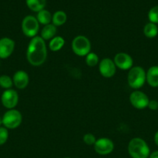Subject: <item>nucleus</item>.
Listing matches in <instances>:
<instances>
[{
  "label": "nucleus",
  "instance_id": "6",
  "mask_svg": "<svg viewBox=\"0 0 158 158\" xmlns=\"http://www.w3.org/2000/svg\"><path fill=\"white\" fill-rule=\"evenodd\" d=\"M21 29L26 37L32 39L37 36L40 29V23L33 15H26L22 21Z\"/></svg>",
  "mask_w": 158,
  "mask_h": 158
},
{
  "label": "nucleus",
  "instance_id": "27",
  "mask_svg": "<svg viewBox=\"0 0 158 158\" xmlns=\"http://www.w3.org/2000/svg\"><path fill=\"white\" fill-rule=\"evenodd\" d=\"M149 158H158V151H153V152L150 153Z\"/></svg>",
  "mask_w": 158,
  "mask_h": 158
},
{
  "label": "nucleus",
  "instance_id": "19",
  "mask_svg": "<svg viewBox=\"0 0 158 158\" xmlns=\"http://www.w3.org/2000/svg\"><path fill=\"white\" fill-rule=\"evenodd\" d=\"M67 19H68L67 14L64 11H57L52 15V24L54 25L56 27L63 26L67 22Z\"/></svg>",
  "mask_w": 158,
  "mask_h": 158
},
{
  "label": "nucleus",
  "instance_id": "14",
  "mask_svg": "<svg viewBox=\"0 0 158 158\" xmlns=\"http://www.w3.org/2000/svg\"><path fill=\"white\" fill-rule=\"evenodd\" d=\"M146 80L151 87H158V66H150L146 72Z\"/></svg>",
  "mask_w": 158,
  "mask_h": 158
},
{
  "label": "nucleus",
  "instance_id": "22",
  "mask_svg": "<svg viewBox=\"0 0 158 158\" xmlns=\"http://www.w3.org/2000/svg\"><path fill=\"white\" fill-rule=\"evenodd\" d=\"M13 86V81L12 78H11L8 75H2L0 76V86L5 89H12V86Z\"/></svg>",
  "mask_w": 158,
  "mask_h": 158
},
{
  "label": "nucleus",
  "instance_id": "12",
  "mask_svg": "<svg viewBox=\"0 0 158 158\" xmlns=\"http://www.w3.org/2000/svg\"><path fill=\"white\" fill-rule=\"evenodd\" d=\"M15 49V42L9 37L0 39V59H7Z\"/></svg>",
  "mask_w": 158,
  "mask_h": 158
},
{
  "label": "nucleus",
  "instance_id": "29",
  "mask_svg": "<svg viewBox=\"0 0 158 158\" xmlns=\"http://www.w3.org/2000/svg\"><path fill=\"white\" fill-rule=\"evenodd\" d=\"M2 118L0 117V127H2Z\"/></svg>",
  "mask_w": 158,
  "mask_h": 158
},
{
  "label": "nucleus",
  "instance_id": "11",
  "mask_svg": "<svg viewBox=\"0 0 158 158\" xmlns=\"http://www.w3.org/2000/svg\"><path fill=\"white\" fill-rule=\"evenodd\" d=\"M99 70L101 75L105 78H111L116 74V66L113 60L104 58L99 63Z\"/></svg>",
  "mask_w": 158,
  "mask_h": 158
},
{
  "label": "nucleus",
  "instance_id": "15",
  "mask_svg": "<svg viewBox=\"0 0 158 158\" xmlns=\"http://www.w3.org/2000/svg\"><path fill=\"white\" fill-rule=\"evenodd\" d=\"M57 33V27L53 24H48L43 26L40 32V37L44 41L46 40H50L56 36Z\"/></svg>",
  "mask_w": 158,
  "mask_h": 158
},
{
  "label": "nucleus",
  "instance_id": "24",
  "mask_svg": "<svg viewBox=\"0 0 158 158\" xmlns=\"http://www.w3.org/2000/svg\"><path fill=\"white\" fill-rule=\"evenodd\" d=\"M96 140H97V139H96L95 136H94L93 134H91V133L85 134V135L83 136L84 143H85V144L88 145V146H91V145L94 146Z\"/></svg>",
  "mask_w": 158,
  "mask_h": 158
},
{
  "label": "nucleus",
  "instance_id": "21",
  "mask_svg": "<svg viewBox=\"0 0 158 158\" xmlns=\"http://www.w3.org/2000/svg\"><path fill=\"white\" fill-rule=\"evenodd\" d=\"M85 63L89 67H94L99 63V58L95 52H90L85 56Z\"/></svg>",
  "mask_w": 158,
  "mask_h": 158
},
{
  "label": "nucleus",
  "instance_id": "18",
  "mask_svg": "<svg viewBox=\"0 0 158 158\" xmlns=\"http://www.w3.org/2000/svg\"><path fill=\"white\" fill-rule=\"evenodd\" d=\"M26 2L30 10L38 12L44 9L46 1V0H26Z\"/></svg>",
  "mask_w": 158,
  "mask_h": 158
},
{
  "label": "nucleus",
  "instance_id": "10",
  "mask_svg": "<svg viewBox=\"0 0 158 158\" xmlns=\"http://www.w3.org/2000/svg\"><path fill=\"white\" fill-rule=\"evenodd\" d=\"M116 68L122 70H129L133 66V59L126 52H118L113 59Z\"/></svg>",
  "mask_w": 158,
  "mask_h": 158
},
{
  "label": "nucleus",
  "instance_id": "30",
  "mask_svg": "<svg viewBox=\"0 0 158 158\" xmlns=\"http://www.w3.org/2000/svg\"><path fill=\"white\" fill-rule=\"evenodd\" d=\"M64 158H71V157H64Z\"/></svg>",
  "mask_w": 158,
  "mask_h": 158
},
{
  "label": "nucleus",
  "instance_id": "3",
  "mask_svg": "<svg viewBox=\"0 0 158 158\" xmlns=\"http://www.w3.org/2000/svg\"><path fill=\"white\" fill-rule=\"evenodd\" d=\"M127 82L128 84L132 89L135 90L140 89L143 86L146 80V71L141 66H133L129 70L128 75H127Z\"/></svg>",
  "mask_w": 158,
  "mask_h": 158
},
{
  "label": "nucleus",
  "instance_id": "28",
  "mask_svg": "<svg viewBox=\"0 0 158 158\" xmlns=\"http://www.w3.org/2000/svg\"><path fill=\"white\" fill-rule=\"evenodd\" d=\"M154 142L156 146L158 147V131H156V134H154Z\"/></svg>",
  "mask_w": 158,
  "mask_h": 158
},
{
  "label": "nucleus",
  "instance_id": "2",
  "mask_svg": "<svg viewBox=\"0 0 158 158\" xmlns=\"http://www.w3.org/2000/svg\"><path fill=\"white\" fill-rule=\"evenodd\" d=\"M128 153L132 158H149L150 151L143 139L134 137L129 142Z\"/></svg>",
  "mask_w": 158,
  "mask_h": 158
},
{
  "label": "nucleus",
  "instance_id": "23",
  "mask_svg": "<svg viewBox=\"0 0 158 158\" xmlns=\"http://www.w3.org/2000/svg\"><path fill=\"white\" fill-rule=\"evenodd\" d=\"M148 19L150 23L158 24V6H153L148 12Z\"/></svg>",
  "mask_w": 158,
  "mask_h": 158
},
{
  "label": "nucleus",
  "instance_id": "25",
  "mask_svg": "<svg viewBox=\"0 0 158 158\" xmlns=\"http://www.w3.org/2000/svg\"><path fill=\"white\" fill-rule=\"evenodd\" d=\"M9 138V131L5 127H0V146L5 144Z\"/></svg>",
  "mask_w": 158,
  "mask_h": 158
},
{
  "label": "nucleus",
  "instance_id": "16",
  "mask_svg": "<svg viewBox=\"0 0 158 158\" xmlns=\"http://www.w3.org/2000/svg\"><path fill=\"white\" fill-rule=\"evenodd\" d=\"M64 39L60 35H56L52 40H50L48 46H49L50 50H51L52 52H58L64 47Z\"/></svg>",
  "mask_w": 158,
  "mask_h": 158
},
{
  "label": "nucleus",
  "instance_id": "9",
  "mask_svg": "<svg viewBox=\"0 0 158 158\" xmlns=\"http://www.w3.org/2000/svg\"><path fill=\"white\" fill-rule=\"evenodd\" d=\"M2 104L8 110L15 109L19 103V94L15 89H6L1 96Z\"/></svg>",
  "mask_w": 158,
  "mask_h": 158
},
{
  "label": "nucleus",
  "instance_id": "5",
  "mask_svg": "<svg viewBox=\"0 0 158 158\" xmlns=\"http://www.w3.org/2000/svg\"><path fill=\"white\" fill-rule=\"evenodd\" d=\"M2 125L8 130H14L19 127L23 121V116L19 110L15 109L8 110L3 116Z\"/></svg>",
  "mask_w": 158,
  "mask_h": 158
},
{
  "label": "nucleus",
  "instance_id": "17",
  "mask_svg": "<svg viewBox=\"0 0 158 158\" xmlns=\"http://www.w3.org/2000/svg\"><path fill=\"white\" fill-rule=\"evenodd\" d=\"M36 18H37L39 23L43 25V26L50 24V23L52 22V15L49 11L46 10V9H43V10L37 12Z\"/></svg>",
  "mask_w": 158,
  "mask_h": 158
},
{
  "label": "nucleus",
  "instance_id": "13",
  "mask_svg": "<svg viewBox=\"0 0 158 158\" xmlns=\"http://www.w3.org/2000/svg\"><path fill=\"white\" fill-rule=\"evenodd\" d=\"M13 85L19 89H23L27 87L29 83V77L24 70H18L12 77Z\"/></svg>",
  "mask_w": 158,
  "mask_h": 158
},
{
  "label": "nucleus",
  "instance_id": "4",
  "mask_svg": "<svg viewBox=\"0 0 158 158\" xmlns=\"http://www.w3.org/2000/svg\"><path fill=\"white\" fill-rule=\"evenodd\" d=\"M91 44L89 39L83 35L74 37L71 42V49L78 56H86L91 52Z\"/></svg>",
  "mask_w": 158,
  "mask_h": 158
},
{
  "label": "nucleus",
  "instance_id": "7",
  "mask_svg": "<svg viewBox=\"0 0 158 158\" xmlns=\"http://www.w3.org/2000/svg\"><path fill=\"white\" fill-rule=\"evenodd\" d=\"M129 99L132 106L137 110H143L147 108L150 102L148 96L139 89L132 92Z\"/></svg>",
  "mask_w": 158,
  "mask_h": 158
},
{
  "label": "nucleus",
  "instance_id": "1",
  "mask_svg": "<svg viewBox=\"0 0 158 158\" xmlns=\"http://www.w3.org/2000/svg\"><path fill=\"white\" fill-rule=\"evenodd\" d=\"M47 58V47L44 40L40 36L30 40L26 49V60L33 66H40L46 62Z\"/></svg>",
  "mask_w": 158,
  "mask_h": 158
},
{
  "label": "nucleus",
  "instance_id": "8",
  "mask_svg": "<svg viewBox=\"0 0 158 158\" xmlns=\"http://www.w3.org/2000/svg\"><path fill=\"white\" fill-rule=\"evenodd\" d=\"M114 143L108 137H101L97 139L94 144V151L99 155H108L114 150Z\"/></svg>",
  "mask_w": 158,
  "mask_h": 158
},
{
  "label": "nucleus",
  "instance_id": "20",
  "mask_svg": "<svg viewBox=\"0 0 158 158\" xmlns=\"http://www.w3.org/2000/svg\"><path fill=\"white\" fill-rule=\"evenodd\" d=\"M143 34L147 38H155L158 34V27L156 24L150 23V22L147 23L143 28Z\"/></svg>",
  "mask_w": 158,
  "mask_h": 158
},
{
  "label": "nucleus",
  "instance_id": "26",
  "mask_svg": "<svg viewBox=\"0 0 158 158\" xmlns=\"http://www.w3.org/2000/svg\"><path fill=\"white\" fill-rule=\"evenodd\" d=\"M147 107L149 108L151 110H158V101L156 100H150L148 103V106Z\"/></svg>",
  "mask_w": 158,
  "mask_h": 158
}]
</instances>
